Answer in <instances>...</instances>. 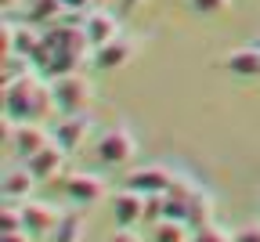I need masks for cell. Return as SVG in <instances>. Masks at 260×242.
I'll list each match as a JSON object with an SVG mask.
<instances>
[{
    "instance_id": "3957f363",
    "label": "cell",
    "mask_w": 260,
    "mask_h": 242,
    "mask_svg": "<svg viewBox=\"0 0 260 242\" xmlns=\"http://www.w3.org/2000/svg\"><path fill=\"white\" fill-rule=\"evenodd\" d=\"M94 152H98V159H102L105 166H126L138 156V141H134V134H130L126 127H112V130H105L102 137H98Z\"/></svg>"
},
{
    "instance_id": "2e32d148",
    "label": "cell",
    "mask_w": 260,
    "mask_h": 242,
    "mask_svg": "<svg viewBox=\"0 0 260 242\" xmlns=\"http://www.w3.org/2000/svg\"><path fill=\"white\" fill-rule=\"evenodd\" d=\"M65 15L61 0H25V22L29 25H51Z\"/></svg>"
},
{
    "instance_id": "7c38bea8",
    "label": "cell",
    "mask_w": 260,
    "mask_h": 242,
    "mask_svg": "<svg viewBox=\"0 0 260 242\" xmlns=\"http://www.w3.org/2000/svg\"><path fill=\"white\" fill-rule=\"evenodd\" d=\"M25 166H29V174L37 177V181H51V177H58V174H61V166H65V148L54 141V145L40 148L37 156H29V159H25Z\"/></svg>"
},
{
    "instance_id": "9c48e42d",
    "label": "cell",
    "mask_w": 260,
    "mask_h": 242,
    "mask_svg": "<svg viewBox=\"0 0 260 242\" xmlns=\"http://www.w3.org/2000/svg\"><path fill=\"white\" fill-rule=\"evenodd\" d=\"M130 58H134V40H126L123 33L116 40L94 47V69H102V73H112V69H123Z\"/></svg>"
},
{
    "instance_id": "6da1fadb",
    "label": "cell",
    "mask_w": 260,
    "mask_h": 242,
    "mask_svg": "<svg viewBox=\"0 0 260 242\" xmlns=\"http://www.w3.org/2000/svg\"><path fill=\"white\" fill-rule=\"evenodd\" d=\"M51 112H58V101H54V87L37 80V76H22L11 87H4V116L15 123H40Z\"/></svg>"
},
{
    "instance_id": "ffe728a7",
    "label": "cell",
    "mask_w": 260,
    "mask_h": 242,
    "mask_svg": "<svg viewBox=\"0 0 260 242\" xmlns=\"http://www.w3.org/2000/svg\"><path fill=\"white\" fill-rule=\"evenodd\" d=\"M0 231H25V221H22V202H8V206H0Z\"/></svg>"
},
{
    "instance_id": "8fae6325",
    "label": "cell",
    "mask_w": 260,
    "mask_h": 242,
    "mask_svg": "<svg viewBox=\"0 0 260 242\" xmlns=\"http://www.w3.org/2000/svg\"><path fill=\"white\" fill-rule=\"evenodd\" d=\"M83 29H87V37H90V47H102V44L116 40L119 33H123L119 22H116V15H112V11H102V8H90V11H87Z\"/></svg>"
},
{
    "instance_id": "5b68a950",
    "label": "cell",
    "mask_w": 260,
    "mask_h": 242,
    "mask_svg": "<svg viewBox=\"0 0 260 242\" xmlns=\"http://www.w3.org/2000/svg\"><path fill=\"white\" fill-rule=\"evenodd\" d=\"M22 221H25V231H29L32 238H51L54 228H58V221H61V214L54 210L51 202L25 199V202H22Z\"/></svg>"
},
{
    "instance_id": "277c9868",
    "label": "cell",
    "mask_w": 260,
    "mask_h": 242,
    "mask_svg": "<svg viewBox=\"0 0 260 242\" xmlns=\"http://www.w3.org/2000/svg\"><path fill=\"white\" fill-rule=\"evenodd\" d=\"M4 137L11 141V148H15L18 159H29V156H37L40 148L51 145V137H47V130L40 123H15L8 116H4Z\"/></svg>"
},
{
    "instance_id": "9a60e30c",
    "label": "cell",
    "mask_w": 260,
    "mask_h": 242,
    "mask_svg": "<svg viewBox=\"0 0 260 242\" xmlns=\"http://www.w3.org/2000/svg\"><path fill=\"white\" fill-rule=\"evenodd\" d=\"M195 228L188 221H174V217H162L152 224V238L148 242H191Z\"/></svg>"
},
{
    "instance_id": "30bf717a",
    "label": "cell",
    "mask_w": 260,
    "mask_h": 242,
    "mask_svg": "<svg viewBox=\"0 0 260 242\" xmlns=\"http://www.w3.org/2000/svg\"><path fill=\"white\" fill-rule=\"evenodd\" d=\"M65 195H69L76 206H94L105 199V181L98 174H73L65 181Z\"/></svg>"
},
{
    "instance_id": "83f0119b",
    "label": "cell",
    "mask_w": 260,
    "mask_h": 242,
    "mask_svg": "<svg viewBox=\"0 0 260 242\" xmlns=\"http://www.w3.org/2000/svg\"><path fill=\"white\" fill-rule=\"evenodd\" d=\"M22 4V0H0V8H4V11H11V8H18Z\"/></svg>"
},
{
    "instance_id": "5bb4252c",
    "label": "cell",
    "mask_w": 260,
    "mask_h": 242,
    "mask_svg": "<svg viewBox=\"0 0 260 242\" xmlns=\"http://www.w3.org/2000/svg\"><path fill=\"white\" fill-rule=\"evenodd\" d=\"M32 185H37V177L29 174V166H15V170H8L4 174V202H25L29 199V192H32Z\"/></svg>"
},
{
    "instance_id": "d6986e66",
    "label": "cell",
    "mask_w": 260,
    "mask_h": 242,
    "mask_svg": "<svg viewBox=\"0 0 260 242\" xmlns=\"http://www.w3.org/2000/svg\"><path fill=\"white\" fill-rule=\"evenodd\" d=\"M80 62L83 54H73V51H54L51 62L44 65V73L54 80V76H69V73H80Z\"/></svg>"
},
{
    "instance_id": "cb8c5ba5",
    "label": "cell",
    "mask_w": 260,
    "mask_h": 242,
    "mask_svg": "<svg viewBox=\"0 0 260 242\" xmlns=\"http://www.w3.org/2000/svg\"><path fill=\"white\" fill-rule=\"evenodd\" d=\"M65 4V11H76V15H83V11H90V4L94 0H61Z\"/></svg>"
},
{
    "instance_id": "f1b7e54d",
    "label": "cell",
    "mask_w": 260,
    "mask_h": 242,
    "mask_svg": "<svg viewBox=\"0 0 260 242\" xmlns=\"http://www.w3.org/2000/svg\"><path fill=\"white\" fill-rule=\"evenodd\" d=\"M253 47H260V37H256V40H253Z\"/></svg>"
},
{
    "instance_id": "7402d4cb",
    "label": "cell",
    "mask_w": 260,
    "mask_h": 242,
    "mask_svg": "<svg viewBox=\"0 0 260 242\" xmlns=\"http://www.w3.org/2000/svg\"><path fill=\"white\" fill-rule=\"evenodd\" d=\"M191 242H232L217 224H206V228H195V235H191Z\"/></svg>"
},
{
    "instance_id": "7a4b0ae2",
    "label": "cell",
    "mask_w": 260,
    "mask_h": 242,
    "mask_svg": "<svg viewBox=\"0 0 260 242\" xmlns=\"http://www.w3.org/2000/svg\"><path fill=\"white\" fill-rule=\"evenodd\" d=\"M51 87H54L58 112H65V116H73V112H83V109L90 105V94H94V87H90V80H87L83 73L54 76V80H51Z\"/></svg>"
},
{
    "instance_id": "ba28073f",
    "label": "cell",
    "mask_w": 260,
    "mask_h": 242,
    "mask_svg": "<svg viewBox=\"0 0 260 242\" xmlns=\"http://www.w3.org/2000/svg\"><path fill=\"white\" fill-rule=\"evenodd\" d=\"M145 206H148V195H141L134 188H123L112 199V217L119 228H134L138 221H145Z\"/></svg>"
},
{
    "instance_id": "ac0fdd59",
    "label": "cell",
    "mask_w": 260,
    "mask_h": 242,
    "mask_svg": "<svg viewBox=\"0 0 260 242\" xmlns=\"http://www.w3.org/2000/svg\"><path fill=\"white\" fill-rule=\"evenodd\" d=\"M188 224H191V228L213 224V199H210V192L195 188V195H191V202H188Z\"/></svg>"
},
{
    "instance_id": "e0dca14e",
    "label": "cell",
    "mask_w": 260,
    "mask_h": 242,
    "mask_svg": "<svg viewBox=\"0 0 260 242\" xmlns=\"http://www.w3.org/2000/svg\"><path fill=\"white\" fill-rule=\"evenodd\" d=\"M83 231H87L83 214L80 210H65L61 221H58V228H54V235H51V242H80Z\"/></svg>"
},
{
    "instance_id": "d4e9b609",
    "label": "cell",
    "mask_w": 260,
    "mask_h": 242,
    "mask_svg": "<svg viewBox=\"0 0 260 242\" xmlns=\"http://www.w3.org/2000/svg\"><path fill=\"white\" fill-rule=\"evenodd\" d=\"M0 242H32L29 231H0Z\"/></svg>"
},
{
    "instance_id": "4fadbf2b",
    "label": "cell",
    "mask_w": 260,
    "mask_h": 242,
    "mask_svg": "<svg viewBox=\"0 0 260 242\" xmlns=\"http://www.w3.org/2000/svg\"><path fill=\"white\" fill-rule=\"evenodd\" d=\"M224 69L232 76H242V80H260V47H239L232 54H224Z\"/></svg>"
},
{
    "instance_id": "8992f818",
    "label": "cell",
    "mask_w": 260,
    "mask_h": 242,
    "mask_svg": "<svg viewBox=\"0 0 260 242\" xmlns=\"http://www.w3.org/2000/svg\"><path fill=\"white\" fill-rule=\"evenodd\" d=\"M170 185H174V174L167 166H138L126 174V188H134L141 195H167Z\"/></svg>"
},
{
    "instance_id": "44dd1931",
    "label": "cell",
    "mask_w": 260,
    "mask_h": 242,
    "mask_svg": "<svg viewBox=\"0 0 260 242\" xmlns=\"http://www.w3.org/2000/svg\"><path fill=\"white\" fill-rule=\"evenodd\" d=\"M232 0H188V8L195 11V15H220Z\"/></svg>"
},
{
    "instance_id": "4316f807",
    "label": "cell",
    "mask_w": 260,
    "mask_h": 242,
    "mask_svg": "<svg viewBox=\"0 0 260 242\" xmlns=\"http://www.w3.org/2000/svg\"><path fill=\"white\" fill-rule=\"evenodd\" d=\"M138 4H145V0H123V11H134Z\"/></svg>"
},
{
    "instance_id": "52a82bcc",
    "label": "cell",
    "mask_w": 260,
    "mask_h": 242,
    "mask_svg": "<svg viewBox=\"0 0 260 242\" xmlns=\"http://www.w3.org/2000/svg\"><path fill=\"white\" fill-rule=\"evenodd\" d=\"M90 127H94V119H90L87 112H73V116L58 119V127H54V141H58L65 152H76V148L87 141Z\"/></svg>"
},
{
    "instance_id": "603a6c76",
    "label": "cell",
    "mask_w": 260,
    "mask_h": 242,
    "mask_svg": "<svg viewBox=\"0 0 260 242\" xmlns=\"http://www.w3.org/2000/svg\"><path fill=\"white\" fill-rule=\"evenodd\" d=\"M232 242H260V224H246L232 235Z\"/></svg>"
},
{
    "instance_id": "484cf974",
    "label": "cell",
    "mask_w": 260,
    "mask_h": 242,
    "mask_svg": "<svg viewBox=\"0 0 260 242\" xmlns=\"http://www.w3.org/2000/svg\"><path fill=\"white\" fill-rule=\"evenodd\" d=\"M109 242H138V235H130V228H119Z\"/></svg>"
}]
</instances>
